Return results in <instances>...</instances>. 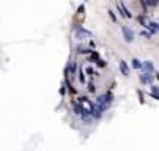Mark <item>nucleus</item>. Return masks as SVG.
<instances>
[{"instance_id":"nucleus-4","label":"nucleus","mask_w":159,"mask_h":151,"mask_svg":"<svg viewBox=\"0 0 159 151\" xmlns=\"http://www.w3.org/2000/svg\"><path fill=\"white\" fill-rule=\"evenodd\" d=\"M145 27H150V30H151L153 33L157 32V24H156V22H151V24H148V25H145Z\"/></svg>"},{"instance_id":"nucleus-7","label":"nucleus","mask_w":159,"mask_h":151,"mask_svg":"<svg viewBox=\"0 0 159 151\" xmlns=\"http://www.w3.org/2000/svg\"><path fill=\"white\" fill-rule=\"evenodd\" d=\"M69 71H71V72L76 71V65H74V63H71V65H69Z\"/></svg>"},{"instance_id":"nucleus-2","label":"nucleus","mask_w":159,"mask_h":151,"mask_svg":"<svg viewBox=\"0 0 159 151\" xmlns=\"http://www.w3.org/2000/svg\"><path fill=\"white\" fill-rule=\"evenodd\" d=\"M120 69L123 71V74H125V76H128V74H129V68H128V65H126L123 60L120 61Z\"/></svg>"},{"instance_id":"nucleus-5","label":"nucleus","mask_w":159,"mask_h":151,"mask_svg":"<svg viewBox=\"0 0 159 151\" xmlns=\"http://www.w3.org/2000/svg\"><path fill=\"white\" fill-rule=\"evenodd\" d=\"M132 66H134L136 69H139V68H142V63H140L137 58H134V60H132Z\"/></svg>"},{"instance_id":"nucleus-3","label":"nucleus","mask_w":159,"mask_h":151,"mask_svg":"<svg viewBox=\"0 0 159 151\" xmlns=\"http://www.w3.org/2000/svg\"><path fill=\"white\" fill-rule=\"evenodd\" d=\"M140 80H142L143 83H151L153 77H151V76H148V74H143V76H140Z\"/></svg>"},{"instance_id":"nucleus-1","label":"nucleus","mask_w":159,"mask_h":151,"mask_svg":"<svg viewBox=\"0 0 159 151\" xmlns=\"http://www.w3.org/2000/svg\"><path fill=\"white\" fill-rule=\"evenodd\" d=\"M121 30H123V33H125V40H126L128 43H131V41L134 40V32L131 30L129 27H123Z\"/></svg>"},{"instance_id":"nucleus-6","label":"nucleus","mask_w":159,"mask_h":151,"mask_svg":"<svg viewBox=\"0 0 159 151\" xmlns=\"http://www.w3.org/2000/svg\"><path fill=\"white\" fill-rule=\"evenodd\" d=\"M143 68H145L146 71H153V69H154V68H153V65H151V63H150V61H146V63L143 65Z\"/></svg>"}]
</instances>
